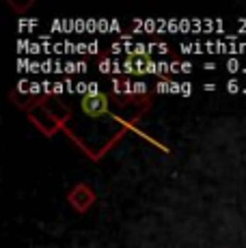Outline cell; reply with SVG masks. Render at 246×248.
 I'll list each match as a JSON object with an SVG mask.
<instances>
[{"instance_id":"obj_1","label":"cell","mask_w":246,"mask_h":248,"mask_svg":"<svg viewBox=\"0 0 246 248\" xmlns=\"http://www.w3.org/2000/svg\"><path fill=\"white\" fill-rule=\"evenodd\" d=\"M95 201H97V194L89 184H76L67 192V203L72 205L78 214H87L89 209L95 205Z\"/></svg>"},{"instance_id":"obj_2","label":"cell","mask_w":246,"mask_h":248,"mask_svg":"<svg viewBox=\"0 0 246 248\" xmlns=\"http://www.w3.org/2000/svg\"><path fill=\"white\" fill-rule=\"evenodd\" d=\"M110 99H108L106 93L99 95H84L82 102H80V108H82L84 114H89L91 119H102L104 114H108V106H110Z\"/></svg>"}]
</instances>
